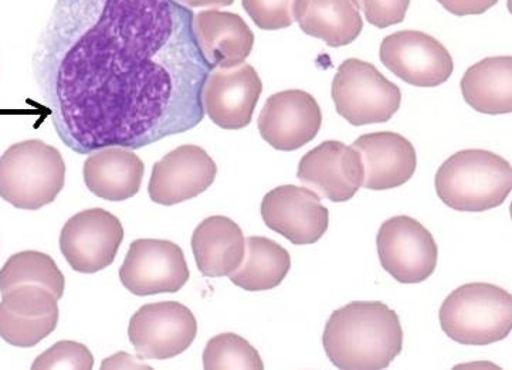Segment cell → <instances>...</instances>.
Returning a JSON list of instances; mask_svg holds the SVG:
<instances>
[{
    "label": "cell",
    "instance_id": "e0dca14e",
    "mask_svg": "<svg viewBox=\"0 0 512 370\" xmlns=\"http://www.w3.org/2000/svg\"><path fill=\"white\" fill-rule=\"evenodd\" d=\"M216 175L215 161L205 149L183 145L154 165L148 185L149 198L158 205H179L206 192Z\"/></svg>",
    "mask_w": 512,
    "mask_h": 370
},
{
    "label": "cell",
    "instance_id": "7c38bea8",
    "mask_svg": "<svg viewBox=\"0 0 512 370\" xmlns=\"http://www.w3.org/2000/svg\"><path fill=\"white\" fill-rule=\"evenodd\" d=\"M261 93L263 83L250 64L213 69L203 87V110L217 127L242 130L252 122Z\"/></svg>",
    "mask_w": 512,
    "mask_h": 370
},
{
    "label": "cell",
    "instance_id": "5b68a950",
    "mask_svg": "<svg viewBox=\"0 0 512 370\" xmlns=\"http://www.w3.org/2000/svg\"><path fill=\"white\" fill-rule=\"evenodd\" d=\"M439 318L444 334L459 344H494L510 335L512 297L497 285L466 284L446 298Z\"/></svg>",
    "mask_w": 512,
    "mask_h": 370
},
{
    "label": "cell",
    "instance_id": "4fadbf2b",
    "mask_svg": "<svg viewBox=\"0 0 512 370\" xmlns=\"http://www.w3.org/2000/svg\"><path fill=\"white\" fill-rule=\"evenodd\" d=\"M305 188L320 199L348 202L364 181L361 155L339 141H325L301 158L297 172Z\"/></svg>",
    "mask_w": 512,
    "mask_h": 370
},
{
    "label": "cell",
    "instance_id": "f1b7e54d",
    "mask_svg": "<svg viewBox=\"0 0 512 370\" xmlns=\"http://www.w3.org/2000/svg\"><path fill=\"white\" fill-rule=\"evenodd\" d=\"M361 3L365 18L372 26L386 29L405 20L410 0H356Z\"/></svg>",
    "mask_w": 512,
    "mask_h": 370
},
{
    "label": "cell",
    "instance_id": "9c48e42d",
    "mask_svg": "<svg viewBox=\"0 0 512 370\" xmlns=\"http://www.w3.org/2000/svg\"><path fill=\"white\" fill-rule=\"evenodd\" d=\"M189 276L181 247L157 239L132 241L120 270L122 285L138 297L178 293Z\"/></svg>",
    "mask_w": 512,
    "mask_h": 370
},
{
    "label": "cell",
    "instance_id": "8992f818",
    "mask_svg": "<svg viewBox=\"0 0 512 370\" xmlns=\"http://www.w3.org/2000/svg\"><path fill=\"white\" fill-rule=\"evenodd\" d=\"M332 100L342 118L362 127L391 120L399 111L402 91L374 64L349 59L339 66L332 81Z\"/></svg>",
    "mask_w": 512,
    "mask_h": 370
},
{
    "label": "cell",
    "instance_id": "ac0fdd59",
    "mask_svg": "<svg viewBox=\"0 0 512 370\" xmlns=\"http://www.w3.org/2000/svg\"><path fill=\"white\" fill-rule=\"evenodd\" d=\"M352 148L361 155L364 166L362 186L388 190L405 185L415 175L416 149L396 132H375L356 139Z\"/></svg>",
    "mask_w": 512,
    "mask_h": 370
},
{
    "label": "cell",
    "instance_id": "ffe728a7",
    "mask_svg": "<svg viewBox=\"0 0 512 370\" xmlns=\"http://www.w3.org/2000/svg\"><path fill=\"white\" fill-rule=\"evenodd\" d=\"M192 250L203 276L229 277L242 264L246 240L239 224L232 219L212 216L193 232Z\"/></svg>",
    "mask_w": 512,
    "mask_h": 370
},
{
    "label": "cell",
    "instance_id": "ba28073f",
    "mask_svg": "<svg viewBox=\"0 0 512 370\" xmlns=\"http://www.w3.org/2000/svg\"><path fill=\"white\" fill-rule=\"evenodd\" d=\"M198 334L195 315L181 302L164 301L139 308L128 336L142 359H171L185 352Z\"/></svg>",
    "mask_w": 512,
    "mask_h": 370
},
{
    "label": "cell",
    "instance_id": "6da1fadb",
    "mask_svg": "<svg viewBox=\"0 0 512 370\" xmlns=\"http://www.w3.org/2000/svg\"><path fill=\"white\" fill-rule=\"evenodd\" d=\"M193 18L176 0H57L33 73L61 141L139 149L200 124L212 67Z\"/></svg>",
    "mask_w": 512,
    "mask_h": 370
},
{
    "label": "cell",
    "instance_id": "cb8c5ba5",
    "mask_svg": "<svg viewBox=\"0 0 512 370\" xmlns=\"http://www.w3.org/2000/svg\"><path fill=\"white\" fill-rule=\"evenodd\" d=\"M290 253L267 237H249L240 267L230 274V280L246 291L273 290L290 273Z\"/></svg>",
    "mask_w": 512,
    "mask_h": 370
},
{
    "label": "cell",
    "instance_id": "9a60e30c",
    "mask_svg": "<svg viewBox=\"0 0 512 370\" xmlns=\"http://www.w3.org/2000/svg\"><path fill=\"white\" fill-rule=\"evenodd\" d=\"M261 138L277 151H297L321 130L322 112L313 95L301 90L271 95L259 115Z\"/></svg>",
    "mask_w": 512,
    "mask_h": 370
},
{
    "label": "cell",
    "instance_id": "f546056e",
    "mask_svg": "<svg viewBox=\"0 0 512 370\" xmlns=\"http://www.w3.org/2000/svg\"><path fill=\"white\" fill-rule=\"evenodd\" d=\"M447 12L456 16L483 15L497 5L498 0H437Z\"/></svg>",
    "mask_w": 512,
    "mask_h": 370
},
{
    "label": "cell",
    "instance_id": "d4e9b609",
    "mask_svg": "<svg viewBox=\"0 0 512 370\" xmlns=\"http://www.w3.org/2000/svg\"><path fill=\"white\" fill-rule=\"evenodd\" d=\"M19 285H40L61 300L66 280L52 257L27 250L13 254L0 270V293H8Z\"/></svg>",
    "mask_w": 512,
    "mask_h": 370
},
{
    "label": "cell",
    "instance_id": "277c9868",
    "mask_svg": "<svg viewBox=\"0 0 512 370\" xmlns=\"http://www.w3.org/2000/svg\"><path fill=\"white\" fill-rule=\"evenodd\" d=\"M64 182L66 164L59 149L39 139L18 142L0 156V198L16 209L50 205Z\"/></svg>",
    "mask_w": 512,
    "mask_h": 370
},
{
    "label": "cell",
    "instance_id": "83f0119b",
    "mask_svg": "<svg viewBox=\"0 0 512 370\" xmlns=\"http://www.w3.org/2000/svg\"><path fill=\"white\" fill-rule=\"evenodd\" d=\"M296 0H242L243 9L263 30L286 29L293 25Z\"/></svg>",
    "mask_w": 512,
    "mask_h": 370
},
{
    "label": "cell",
    "instance_id": "d6986e66",
    "mask_svg": "<svg viewBox=\"0 0 512 370\" xmlns=\"http://www.w3.org/2000/svg\"><path fill=\"white\" fill-rule=\"evenodd\" d=\"M193 29L212 70L239 66L252 53V29L236 13L203 10L193 18Z\"/></svg>",
    "mask_w": 512,
    "mask_h": 370
},
{
    "label": "cell",
    "instance_id": "44dd1931",
    "mask_svg": "<svg viewBox=\"0 0 512 370\" xmlns=\"http://www.w3.org/2000/svg\"><path fill=\"white\" fill-rule=\"evenodd\" d=\"M144 173V162L127 148L100 149L84 164L88 190L110 202L134 198L141 189Z\"/></svg>",
    "mask_w": 512,
    "mask_h": 370
},
{
    "label": "cell",
    "instance_id": "4316f807",
    "mask_svg": "<svg viewBox=\"0 0 512 370\" xmlns=\"http://www.w3.org/2000/svg\"><path fill=\"white\" fill-rule=\"evenodd\" d=\"M93 366V353L87 346L74 341H61L47 349L42 355L37 356L32 369L90 370L93 369Z\"/></svg>",
    "mask_w": 512,
    "mask_h": 370
},
{
    "label": "cell",
    "instance_id": "603a6c76",
    "mask_svg": "<svg viewBox=\"0 0 512 370\" xmlns=\"http://www.w3.org/2000/svg\"><path fill=\"white\" fill-rule=\"evenodd\" d=\"M464 100L474 110L487 115L512 111V59L487 57L471 66L461 80Z\"/></svg>",
    "mask_w": 512,
    "mask_h": 370
},
{
    "label": "cell",
    "instance_id": "52a82bcc",
    "mask_svg": "<svg viewBox=\"0 0 512 370\" xmlns=\"http://www.w3.org/2000/svg\"><path fill=\"white\" fill-rule=\"evenodd\" d=\"M376 244L382 267L400 284L422 283L436 270L439 249L433 234L412 217L386 220Z\"/></svg>",
    "mask_w": 512,
    "mask_h": 370
},
{
    "label": "cell",
    "instance_id": "8fae6325",
    "mask_svg": "<svg viewBox=\"0 0 512 370\" xmlns=\"http://www.w3.org/2000/svg\"><path fill=\"white\" fill-rule=\"evenodd\" d=\"M379 57L396 77L415 87L442 86L453 74L452 56L434 37L403 30L383 39Z\"/></svg>",
    "mask_w": 512,
    "mask_h": 370
},
{
    "label": "cell",
    "instance_id": "2e32d148",
    "mask_svg": "<svg viewBox=\"0 0 512 370\" xmlns=\"http://www.w3.org/2000/svg\"><path fill=\"white\" fill-rule=\"evenodd\" d=\"M57 298L40 285H19L2 294L0 338L18 348H32L59 324Z\"/></svg>",
    "mask_w": 512,
    "mask_h": 370
},
{
    "label": "cell",
    "instance_id": "7a4b0ae2",
    "mask_svg": "<svg viewBox=\"0 0 512 370\" xmlns=\"http://www.w3.org/2000/svg\"><path fill=\"white\" fill-rule=\"evenodd\" d=\"M322 345L335 368L381 370L402 352L403 329L395 311L379 301H354L332 312Z\"/></svg>",
    "mask_w": 512,
    "mask_h": 370
},
{
    "label": "cell",
    "instance_id": "4dcf8cb0",
    "mask_svg": "<svg viewBox=\"0 0 512 370\" xmlns=\"http://www.w3.org/2000/svg\"><path fill=\"white\" fill-rule=\"evenodd\" d=\"M183 6L188 8H208V6H216V8H225V6L233 5L235 0H176Z\"/></svg>",
    "mask_w": 512,
    "mask_h": 370
},
{
    "label": "cell",
    "instance_id": "3957f363",
    "mask_svg": "<svg viewBox=\"0 0 512 370\" xmlns=\"http://www.w3.org/2000/svg\"><path fill=\"white\" fill-rule=\"evenodd\" d=\"M434 185L444 205L459 212H486L510 196L512 168L494 152L467 149L440 166Z\"/></svg>",
    "mask_w": 512,
    "mask_h": 370
},
{
    "label": "cell",
    "instance_id": "7402d4cb",
    "mask_svg": "<svg viewBox=\"0 0 512 370\" xmlns=\"http://www.w3.org/2000/svg\"><path fill=\"white\" fill-rule=\"evenodd\" d=\"M293 15L305 35L330 47L348 46L364 29L356 0H296Z\"/></svg>",
    "mask_w": 512,
    "mask_h": 370
},
{
    "label": "cell",
    "instance_id": "30bf717a",
    "mask_svg": "<svg viewBox=\"0 0 512 370\" xmlns=\"http://www.w3.org/2000/svg\"><path fill=\"white\" fill-rule=\"evenodd\" d=\"M122 240L118 217L104 209H87L64 224L60 250L74 271L94 274L114 263Z\"/></svg>",
    "mask_w": 512,
    "mask_h": 370
},
{
    "label": "cell",
    "instance_id": "5bb4252c",
    "mask_svg": "<svg viewBox=\"0 0 512 370\" xmlns=\"http://www.w3.org/2000/svg\"><path fill=\"white\" fill-rule=\"evenodd\" d=\"M261 216L270 230L297 246L320 241L330 226V212L308 188L278 186L264 196Z\"/></svg>",
    "mask_w": 512,
    "mask_h": 370
},
{
    "label": "cell",
    "instance_id": "484cf974",
    "mask_svg": "<svg viewBox=\"0 0 512 370\" xmlns=\"http://www.w3.org/2000/svg\"><path fill=\"white\" fill-rule=\"evenodd\" d=\"M206 370H261L263 359L254 346L236 334H220L210 339L203 352Z\"/></svg>",
    "mask_w": 512,
    "mask_h": 370
}]
</instances>
